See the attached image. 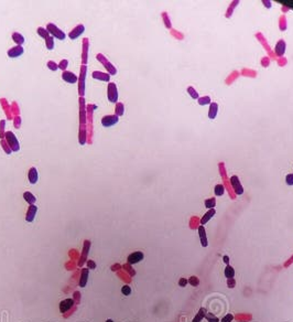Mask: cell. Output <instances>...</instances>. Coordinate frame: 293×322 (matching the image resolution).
<instances>
[{
  "instance_id": "obj_1",
  "label": "cell",
  "mask_w": 293,
  "mask_h": 322,
  "mask_svg": "<svg viewBox=\"0 0 293 322\" xmlns=\"http://www.w3.org/2000/svg\"><path fill=\"white\" fill-rule=\"evenodd\" d=\"M5 138L9 147L11 148L12 151H19L20 150V146H19L18 139H17L16 135L12 131H7L5 133Z\"/></svg>"
},
{
  "instance_id": "obj_2",
  "label": "cell",
  "mask_w": 293,
  "mask_h": 322,
  "mask_svg": "<svg viewBox=\"0 0 293 322\" xmlns=\"http://www.w3.org/2000/svg\"><path fill=\"white\" fill-rule=\"evenodd\" d=\"M47 30L49 31L50 35H52L53 38H56L58 40H64L65 39V33L63 32L61 29H58L57 27L55 26L54 23H49L47 26Z\"/></svg>"
},
{
  "instance_id": "obj_3",
  "label": "cell",
  "mask_w": 293,
  "mask_h": 322,
  "mask_svg": "<svg viewBox=\"0 0 293 322\" xmlns=\"http://www.w3.org/2000/svg\"><path fill=\"white\" fill-rule=\"evenodd\" d=\"M107 93L108 100L110 103H117V100H118V89H117V86L115 83H109L108 84Z\"/></svg>"
},
{
  "instance_id": "obj_4",
  "label": "cell",
  "mask_w": 293,
  "mask_h": 322,
  "mask_svg": "<svg viewBox=\"0 0 293 322\" xmlns=\"http://www.w3.org/2000/svg\"><path fill=\"white\" fill-rule=\"evenodd\" d=\"M119 120V117L117 115H107L102 118V125L104 127H112L116 125Z\"/></svg>"
},
{
  "instance_id": "obj_5",
  "label": "cell",
  "mask_w": 293,
  "mask_h": 322,
  "mask_svg": "<svg viewBox=\"0 0 293 322\" xmlns=\"http://www.w3.org/2000/svg\"><path fill=\"white\" fill-rule=\"evenodd\" d=\"M143 253L142 252H135V253H131L130 255L128 256V259H127V261H128V264L129 265H135V264H138L139 261H141L142 259H143Z\"/></svg>"
},
{
  "instance_id": "obj_6",
  "label": "cell",
  "mask_w": 293,
  "mask_h": 322,
  "mask_svg": "<svg viewBox=\"0 0 293 322\" xmlns=\"http://www.w3.org/2000/svg\"><path fill=\"white\" fill-rule=\"evenodd\" d=\"M84 32H85V27H84L83 24H78V26H76L72 31H71L70 34H68V37H70V39L75 40V39H77L79 35L83 34Z\"/></svg>"
},
{
  "instance_id": "obj_7",
  "label": "cell",
  "mask_w": 293,
  "mask_h": 322,
  "mask_svg": "<svg viewBox=\"0 0 293 322\" xmlns=\"http://www.w3.org/2000/svg\"><path fill=\"white\" fill-rule=\"evenodd\" d=\"M230 183L233 185L234 190L237 194H242L244 193V189H242L241 184L239 182V179H238L237 175H233V177L230 178Z\"/></svg>"
},
{
  "instance_id": "obj_8",
  "label": "cell",
  "mask_w": 293,
  "mask_h": 322,
  "mask_svg": "<svg viewBox=\"0 0 293 322\" xmlns=\"http://www.w3.org/2000/svg\"><path fill=\"white\" fill-rule=\"evenodd\" d=\"M74 306V300L73 299H65L60 302V311L61 313H65L66 311L70 310Z\"/></svg>"
},
{
  "instance_id": "obj_9",
  "label": "cell",
  "mask_w": 293,
  "mask_h": 322,
  "mask_svg": "<svg viewBox=\"0 0 293 322\" xmlns=\"http://www.w3.org/2000/svg\"><path fill=\"white\" fill-rule=\"evenodd\" d=\"M62 78L65 81V82L70 83V84H75L77 82V76L74 74L73 72H70V71H65V72H63L62 74Z\"/></svg>"
},
{
  "instance_id": "obj_10",
  "label": "cell",
  "mask_w": 293,
  "mask_h": 322,
  "mask_svg": "<svg viewBox=\"0 0 293 322\" xmlns=\"http://www.w3.org/2000/svg\"><path fill=\"white\" fill-rule=\"evenodd\" d=\"M24 49L21 45H16V47L8 50V56H10V58H18V56L22 55Z\"/></svg>"
},
{
  "instance_id": "obj_11",
  "label": "cell",
  "mask_w": 293,
  "mask_h": 322,
  "mask_svg": "<svg viewBox=\"0 0 293 322\" xmlns=\"http://www.w3.org/2000/svg\"><path fill=\"white\" fill-rule=\"evenodd\" d=\"M37 208L34 205V204H32V205L29 206L28 212H27V215H26L27 221H28V222H33V221H34L35 215H37Z\"/></svg>"
},
{
  "instance_id": "obj_12",
  "label": "cell",
  "mask_w": 293,
  "mask_h": 322,
  "mask_svg": "<svg viewBox=\"0 0 293 322\" xmlns=\"http://www.w3.org/2000/svg\"><path fill=\"white\" fill-rule=\"evenodd\" d=\"M89 247H91V242L89 240H85L84 242V249H83V256L81 257V260H79L78 265L79 266H83L85 260H86V256L88 255V250Z\"/></svg>"
},
{
  "instance_id": "obj_13",
  "label": "cell",
  "mask_w": 293,
  "mask_h": 322,
  "mask_svg": "<svg viewBox=\"0 0 293 322\" xmlns=\"http://www.w3.org/2000/svg\"><path fill=\"white\" fill-rule=\"evenodd\" d=\"M286 42H284L283 40H280V41H278V43L276 44V48H275L276 54H277V55H279V56H282L284 54V52H286Z\"/></svg>"
},
{
  "instance_id": "obj_14",
  "label": "cell",
  "mask_w": 293,
  "mask_h": 322,
  "mask_svg": "<svg viewBox=\"0 0 293 322\" xmlns=\"http://www.w3.org/2000/svg\"><path fill=\"white\" fill-rule=\"evenodd\" d=\"M28 178H29V181H30V183H32V184H35V183L37 182V179H39V174H37V168L32 167V168H31L30 170H29Z\"/></svg>"
},
{
  "instance_id": "obj_15",
  "label": "cell",
  "mask_w": 293,
  "mask_h": 322,
  "mask_svg": "<svg viewBox=\"0 0 293 322\" xmlns=\"http://www.w3.org/2000/svg\"><path fill=\"white\" fill-rule=\"evenodd\" d=\"M93 77L96 79H99V81H106V82H108L110 79V74L96 71V72H93Z\"/></svg>"
},
{
  "instance_id": "obj_16",
  "label": "cell",
  "mask_w": 293,
  "mask_h": 322,
  "mask_svg": "<svg viewBox=\"0 0 293 322\" xmlns=\"http://www.w3.org/2000/svg\"><path fill=\"white\" fill-rule=\"evenodd\" d=\"M85 73H86V68L85 66H82V74L79 77V86H78V92L82 96L84 95V85H85Z\"/></svg>"
},
{
  "instance_id": "obj_17",
  "label": "cell",
  "mask_w": 293,
  "mask_h": 322,
  "mask_svg": "<svg viewBox=\"0 0 293 322\" xmlns=\"http://www.w3.org/2000/svg\"><path fill=\"white\" fill-rule=\"evenodd\" d=\"M88 274H89L88 268H84V269H82L81 279H79V286H81V287H85V286H86L87 279H88Z\"/></svg>"
},
{
  "instance_id": "obj_18",
  "label": "cell",
  "mask_w": 293,
  "mask_h": 322,
  "mask_svg": "<svg viewBox=\"0 0 293 322\" xmlns=\"http://www.w3.org/2000/svg\"><path fill=\"white\" fill-rule=\"evenodd\" d=\"M198 234H200V238H201V244H202L203 247H207L208 243H207V238H206V232H205L204 226H200L198 227Z\"/></svg>"
},
{
  "instance_id": "obj_19",
  "label": "cell",
  "mask_w": 293,
  "mask_h": 322,
  "mask_svg": "<svg viewBox=\"0 0 293 322\" xmlns=\"http://www.w3.org/2000/svg\"><path fill=\"white\" fill-rule=\"evenodd\" d=\"M217 110H218V105L217 103H211L208 110V118L209 119H215L217 116Z\"/></svg>"
},
{
  "instance_id": "obj_20",
  "label": "cell",
  "mask_w": 293,
  "mask_h": 322,
  "mask_svg": "<svg viewBox=\"0 0 293 322\" xmlns=\"http://www.w3.org/2000/svg\"><path fill=\"white\" fill-rule=\"evenodd\" d=\"M215 213H216V210H215V209H211V210H209L208 212H207L206 214H205L204 216L202 217V219H201V224H202V225L206 224V223L208 222L209 219H211L213 216H214Z\"/></svg>"
},
{
  "instance_id": "obj_21",
  "label": "cell",
  "mask_w": 293,
  "mask_h": 322,
  "mask_svg": "<svg viewBox=\"0 0 293 322\" xmlns=\"http://www.w3.org/2000/svg\"><path fill=\"white\" fill-rule=\"evenodd\" d=\"M12 40L17 43V45H21V47H22V44H23L24 41H26L23 35L20 34V33H18V32H14L13 34H12Z\"/></svg>"
},
{
  "instance_id": "obj_22",
  "label": "cell",
  "mask_w": 293,
  "mask_h": 322,
  "mask_svg": "<svg viewBox=\"0 0 293 322\" xmlns=\"http://www.w3.org/2000/svg\"><path fill=\"white\" fill-rule=\"evenodd\" d=\"M23 199L26 200V202H28L30 205H32V204H34L35 203V201H37V199H35V196L33 195L31 192H24L23 193Z\"/></svg>"
},
{
  "instance_id": "obj_23",
  "label": "cell",
  "mask_w": 293,
  "mask_h": 322,
  "mask_svg": "<svg viewBox=\"0 0 293 322\" xmlns=\"http://www.w3.org/2000/svg\"><path fill=\"white\" fill-rule=\"evenodd\" d=\"M224 274H225L226 278H228V279H233L234 276H235V269H234L231 266L228 265V266L225 268V270H224Z\"/></svg>"
},
{
  "instance_id": "obj_24",
  "label": "cell",
  "mask_w": 293,
  "mask_h": 322,
  "mask_svg": "<svg viewBox=\"0 0 293 322\" xmlns=\"http://www.w3.org/2000/svg\"><path fill=\"white\" fill-rule=\"evenodd\" d=\"M37 34H39L41 38H43V39H47V38L50 37L49 31L47 30V28H43V27L37 28Z\"/></svg>"
},
{
  "instance_id": "obj_25",
  "label": "cell",
  "mask_w": 293,
  "mask_h": 322,
  "mask_svg": "<svg viewBox=\"0 0 293 322\" xmlns=\"http://www.w3.org/2000/svg\"><path fill=\"white\" fill-rule=\"evenodd\" d=\"M99 58V56H98ZM99 61H102L104 64H106V66H107V68L109 70V72H110V74H116V68H114V66L112 65V64L109 63V62H107V60H106V58H105V60H102V58H99Z\"/></svg>"
},
{
  "instance_id": "obj_26",
  "label": "cell",
  "mask_w": 293,
  "mask_h": 322,
  "mask_svg": "<svg viewBox=\"0 0 293 322\" xmlns=\"http://www.w3.org/2000/svg\"><path fill=\"white\" fill-rule=\"evenodd\" d=\"M115 112H116V114H115V115H117L118 117L119 116H122L123 113H125V107H123V104L122 103H117Z\"/></svg>"
},
{
  "instance_id": "obj_27",
  "label": "cell",
  "mask_w": 293,
  "mask_h": 322,
  "mask_svg": "<svg viewBox=\"0 0 293 322\" xmlns=\"http://www.w3.org/2000/svg\"><path fill=\"white\" fill-rule=\"evenodd\" d=\"M215 205H216V199L211 198L208 200H205V206L207 209H214Z\"/></svg>"
},
{
  "instance_id": "obj_28",
  "label": "cell",
  "mask_w": 293,
  "mask_h": 322,
  "mask_svg": "<svg viewBox=\"0 0 293 322\" xmlns=\"http://www.w3.org/2000/svg\"><path fill=\"white\" fill-rule=\"evenodd\" d=\"M45 45L49 50H53L54 48V38L52 35H50L47 39H45Z\"/></svg>"
},
{
  "instance_id": "obj_29",
  "label": "cell",
  "mask_w": 293,
  "mask_h": 322,
  "mask_svg": "<svg viewBox=\"0 0 293 322\" xmlns=\"http://www.w3.org/2000/svg\"><path fill=\"white\" fill-rule=\"evenodd\" d=\"M206 311L204 310V309H201L200 310V312L196 314V317L194 318V320H193V322H200L201 320L203 319V318H205V315H206Z\"/></svg>"
},
{
  "instance_id": "obj_30",
  "label": "cell",
  "mask_w": 293,
  "mask_h": 322,
  "mask_svg": "<svg viewBox=\"0 0 293 322\" xmlns=\"http://www.w3.org/2000/svg\"><path fill=\"white\" fill-rule=\"evenodd\" d=\"M224 192H225V188H224L223 184H217L215 187V194L217 196H221L224 194Z\"/></svg>"
},
{
  "instance_id": "obj_31",
  "label": "cell",
  "mask_w": 293,
  "mask_h": 322,
  "mask_svg": "<svg viewBox=\"0 0 293 322\" xmlns=\"http://www.w3.org/2000/svg\"><path fill=\"white\" fill-rule=\"evenodd\" d=\"M211 103H212V102H211V98H209L208 96H204V97L198 98V104H200L201 106L207 105V104H211Z\"/></svg>"
},
{
  "instance_id": "obj_32",
  "label": "cell",
  "mask_w": 293,
  "mask_h": 322,
  "mask_svg": "<svg viewBox=\"0 0 293 322\" xmlns=\"http://www.w3.org/2000/svg\"><path fill=\"white\" fill-rule=\"evenodd\" d=\"M187 281H188V284H191L193 287H196V286L200 285V280H198V278L195 277V276H192V277H190L187 279Z\"/></svg>"
},
{
  "instance_id": "obj_33",
  "label": "cell",
  "mask_w": 293,
  "mask_h": 322,
  "mask_svg": "<svg viewBox=\"0 0 293 322\" xmlns=\"http://www.w3.org/2000/svg\"><path fill=\"white\" fill-rule=\"evenodd\" d=\"M187 93L190 94V96H191L192 98H194V99L198 98V93H197V92H196L195 89H194L192 86H188V87H187Z\"/></svg>"
},
{
  "instance_id": "obj_34",
  "label": "cell",
  "mask_w": 293,
  "mask_h": 322,
  "mask_svg": "<svg viewBox=\"0 0 293 322\" xmlns=\"http://www.w3.org/2000/svg\"><path fill=\"white\" fill-rule=\"evenodd\" d=\"M1 146L3 147V150H5V152L6 153H8V154H10L12 152V150H11V148L9 147V145L7 143V141H6V139H2L1 140Z\"/></svg>"
},
{
  "instance_id": "obj_35",
  "label": "cell",
  "mask_w": 293,
  "mask_h": 322,
  "mask_svg": "<svg viewBox=\"0 0 293 322\" xmlns=\"http://www.w3.org/2000/svg\"><path fill=\"white\" fill-rule=\"evenodd\" d=\"M205 318H206V320L208 322H218L219 320H218V318L217 317H215L213 313H206V315H205Z\"/></svg>"
},
{
  "instance_id": "obj_36",
  "label": "cell",
  "mask_w": 293,
  "mask_h": 322,
  "mask_svg": "<svg viewBox=\"0 0 293 322\" xmlns=\"http://www.w3.org/2000/svg\"><path fill=\"white\" fill-rule=\"evenodd\" d=\"M67 65H68V61H67V60H62V61L60 62V64H58V68H60V70H63L64 72H65Z\"/></svg>"
},
{
  "instance_id": "obj_37",
  "label": "cell",
  "mask_w": 293,
  "mask_h": 322,
  "mask_svg": "<svg viewBox=\"0 0 293 322\" xmlns=\"http://www.w3.org/2000/svg\"><path fill=\"white\" fill-rule=\"evenodd\" d=\"M79 135H81V138H79V143H82V145H84L85 143V141H86V131H85V129H82L81 130V133H79Z\"/></svg>"
},
{
  "instance_id": "obj_38",
  "label": "cell",
  "mask_w": 293,
  "mask_h": 322,
  "mask_svg": "<svg viewBox=\"0 0 293 322\" xmlns=\"http://www.w3.org/2000/svg\"><path fill=\"white\" fill-rule=\"evenodd\" d=\"M47 68H49L51 71H56V70H58V64H56L55 62H53V61H50V62H47Z\"/></svg>"
},
{
  "instance_id": "obj_39",
  "label": "cell",
  "mask_w": 293,
  "mask_h": 322,
  "mask_svg": "<svg viewBox=\"0 0 293 322\" xmlns=\"http://www.w3.org/2000/svg\"><path fill=\"white\" fill-rule=\"evenodd\" d=\"M121 292H122L125 296H129V294H131V288L129 287V286H123L122 288H121Z\"/></svg>"
},
{
  "instance_id": "obj_40",
  "label": "cell",
  "mask_w": 293,
  "mask_h": 322,
  "mask_svg": "<svg viewBox=\"0 0 293 322\" xmlns=\"http://www.w3.org/2000/svg\"><path fill=\"white\" fill-rule=\"evenodd\" d=\"M233 319H234V315L231 314V313H228V314H226L225 317L221 319V322H231Z\"/></svg>"
},
{
  "instance_id": "obj_41",
  "label": "cell",
  "mask_w": 293,
  "mask_h": 322,
  "mask_svg": "<svg viewBox=\"0 0 293 322\" xmlns=\"http://www.w3.org/2000/svg\"><path fill=\"white\" fill-rule=\"evenodd\" d=\"M286 182L288 185H293V173L292 174H288L286 178Z\"/></svg>"
},
{
  "instance_id": "obj_42",
  "label": "cell",
  "mask_w": 293,
  "mask_h": 322,
  "mask_svg": "<svg viewBox=\"0 0 293 322\" xmlns=\"http://www.w3.org/2000/svg\"><path fill=\"white\" fill-rule=\"evenodd\" d=\"M187 279L186 278H181V279L179 280V285L181 286V287H185L186 285H187Z\"/></svg>"
},
{
  "instance_id": "obj_43",
  "label": "cell",
  "mask_w": 293,
  "mask_h": 322,
  "mask_svg": "<svg viewBox=\"0 0 293 322\" xmlns=\"http://www.w3.org/2000/svg\"><path fill=\"white\" fill-rule=\"evenodd\" d=\"M87 268L88 269H95L96 268V265L93 260H88L87 261Z\"/></svg>"
},
{
  "instance_id": "obj_44",
  "label": "cell",
  "mask_w": 293,
  "mask_h": 322,
  "mask_svg": "<svg viewBox=\"0 0 293 322\" xmlns=\"http://www.w3.org/2000/svg\"><path fill=\"white\" fill-rule=\"evenodd\" d=\"M163 17H164V20H165V22H166V27H167V28H171V22L167 20L166 13H163Z\"/></svg>"
},
{
  "instance_id": "obj_45",
  "label": "cell",
  "mask_w": 293,
  "mask_h": 322,
  "mask_svg": "<svg viewBox=\"0 0 293 322\" xmlns=\"http://www.w3.org/2000/svg\"><path fill=\"white\" fill-rule=\"evenodd\" d=\"M234 286H235V281H230V279H228V287L229 288H234Z\"/></svg>"
},
{
  "instance_id": "obj_46",
  "label": "cell",
  "mask_w": 293,
  "mask_h": 322,
  "mask_svg": "<svg viewBox=\"0 0 293 322\" xmlns=\"http://www.w3.org/2000/svg\"><path fill=\"white\" fill-rule=\"evenodd\" d=\"M224 263H225V264H228V263H229V257L224 256Z\"/></svg>"
},
{
  "instance_id": "obj_47",
  "label": "cell",
  "mask_w": 293,
  "mask_h": 322,
  "mask_svg": "<svg viewBox=\"0 0 293 322\" xmlns=\"http://www.w3.org/2000/svg\"><path fill=\"white\" fill-rule=\"evenodd\" d=\"M107 322H112V320H108V321H107Z\"/></svg>"
}]
</instances>
